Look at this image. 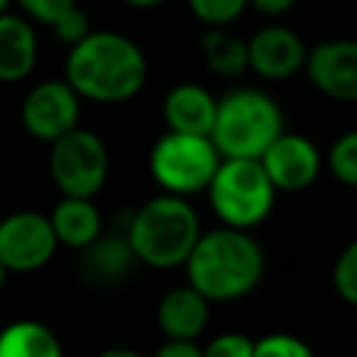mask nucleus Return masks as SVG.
<instances>
[{"label": "nucleus", "mask_w": 357, "mask_h": 357, "mask_svg": "<svg viewBox=\"0 0 357 357\" xmlns=\"http://www.w3.org/2000/svg\"><path fill=\"white\" fill-rule=\"evenodd\" d=\"M148 61L142 47L117 31H89L64 61V81L81 100L126 103L145 86Z\"/></svg>", "instance_id": "obj_1"}, {"label": "nucleus", "mask_w": 357, "mask_h": 357, "mask_svg": "<svg viewBox=\"0 0 357 357\" xmlns=\"http://www.w3.org/2000/svg\"><path fill=\"white\" fill-rule=\"evenodd\" d=\"M187 284L212 301H237L254 293L265 276V251L251 231L218 226L201 231L184 259Z\"/></svg>", "instance_id": "obj_2"}, {"label": "nucleus", "mask_w": 357, "mask_h": 357, "mask_svg": "<svg viewBox=\"0 0 357 357\" xmlns=\"http://www.w3.org/2000/svg\"><path fill=\"white\" fill-rule=\"evenodd\" d=\"M123 231L137 262L167 271L184 265L201 237V220L187 198L159 192L131 212Z\"/></svg>", "instance_id": "obj_3"}, {"label": "nucleus", "mask_w": 357, "mask_h": 357, "mask_svg": "<svg viewBox=\"0 0 357 357\" xmlns=\"http://www.w3.org/2000/svg\"><path fill=\"white\" fill-rule=\"evenodd\" d=\"M282 131V109L268 92L234 86L218 98L209 139L220 159H259Z\"/></svg>", "instance_id": "obj_4"}, {"label": "nucleus", "mask_w": 357, "mask_h": 357, "mask_svg": "<svg viewBox=\"0 0 357 357\" xmlns=\"http://www.w3.org/2000/svg\"><path fill=\"white\" fill-rule=\"evenodd\" d=\"M206 195L218 220L243 231L259 226L276 204V190L268 181L259 159H220Z\"/></svg>", "instance_id": "obj_5"}, {"label": "nucleus", "mask_w": 357, "mask_h": 357, "mask_svg": "<svg viewBox=\"0 0 357 357\" xmlns=\"http://www.w3.org/2000/svg\"><path fill=\"white\" fill-rule=\"evenodd\" d=\"M220 165V153L215 151L209 137L195 134H162L151 153H148V170L153 181L167 195L190 198L195 192H206L215 170Z\"/></svg>", "instance_id": "obj_6"}, {"label": "nucleus", "mask_w": 357, "mask_h": 357, "mask_svg": "<svg viewBox=\"0 0 357 357\" xmlns=\"http://www.w3.org/2000/svg\"><path fill=\"white\" fill-rule=\"evenodd\" d=\"M47 173L64 198H95L109 178L106 142L92 128L75 126L50 142Z\"/></svg>", "instance_id": "obj_7"}, {"label": "nucleus", "mask_w": 357, "mask_h": 357, "mask_svg": "<svg viewBox=\"0 0 357 357\" xmlns=\"http://www.w3.org/2000/svg\"><path fill=\"white\" fill-rule=\"evenodd\" d=\"M56 234L47 215L20 209L0 220V262L8 273H33L56 257Z\"/></svg>", "instance_id": "obj_8"}, {"label": "nucleus", "mask_w": 357, "mask_h": 357, "mask_svg": "<svg viewBox=\"0 0 357 357\" xmlns=\"http://www.w3.org/2000/svg\"><path fill=\"white\" fill-rule=\"evenodd\" d=\"M81 117V98L64 78H47L33 84L20 106L22 128L39 142H56L67 131L78 126Z\"/></svg>", "instance_id": "obj_9"}, {"label": "nucleus", "mask_w": 357, "mask_h": 357, "mask_svg": "<svg viewBox=\"0 0 357 357\" xmlns=\"http://www.w3.org/2000/svg\"><path fill=\"white\" fill-rule=\"evenodd\" d=\"M259 165L276 192H301L318 181L324 156L304 134L282 131L259 156Z\"/></svg>", "instance_id": "obj_10"}, {"label": "nucleus", "mask_w": 357, "mask_h": 357, "mask_svg": "<svg viewBox=\"0 0 357 357\" xmlns=\"http://www.w3.org/2000/svg\"><path fill=\"white\" fill-rule=\"evenodd\" d=\"M310 84L340 103H357V39H326L307 50Z\"/></svg>", "instance_id": "obj_11"}, {"label": "nucleus", "mask_w": 357, "mask_h": 357, "mask_svg": "<svg viewBox=\"0 0 357 357\" xmlns=\"http://www.w3.org/2000/svg\"><path fill=\"white\" fill-rule=\"evenodd\" d=\"M245 47H248V70H254L259 78L284 81L298 70H304L307 45L287 25H265L254 31Z\"/></svg>", "instance_id": "obj_12"}, {"label": "nucleus", "mask_w": 357, "mask_h": 357, "mask_svg": "<svg viewBox=\"0 0 357 357\" xmlns=\"http://www.w3.org/2000/svg\"><path fill=\"white\" fill-rule=\"evenodd\" d=\"M215 109H218V98L206 86L192 84V81L170 86V92L162 100L167 131H176V134L209 137L212 123H215Z\"/></svg>", "instance_id": "obj_13"}, {"label": "nucleus", "mask_w": 357, "mask_h": 357, "mask_svg": "<svg viewBox=\"0 0 357 357\" xmlns=\"http://www.w3.org/2000/svg\"><path fill=\"white\" fill-rule=\"evenodd\" d=\"M156 324L167 340H198L209 324V301L190 284L173 287L159 298Z\"/></svg>", "instance_id": "obj_14"}, {"label": "nucleus", "mask_w": 357, "mask_h": 357, "mask_svg": "<svg viewBox=\"0 0 357 357\" xmlns=\"http://www.w3.org/2000/svg\"><path fill=\"white\" fill-rule=\"evenodd\" d=\"M39 59V39L22 14H0V84L28 78Z\"/></svg>", "instance_id": "obj_15"}, {"label": "nucleus", "mask_w": 357, "mask_h": 357, "mask_svg": "<svg viewBox=\"0 0 357 357\" xmlns=\"http://www.w3.org/2000/svg\"><path fill=\"white\" fill-rule=\"evenodd\" d=\"M137 265V257L126 240V231H100L86 248H81V271L98 284L123 282Z\"/></svg>", "instance_id": "obj_16"}, {"label": "nucleus", "mask_w": 357, "mask_h": 357, "mask_svg": "<svg viewBox=\"0 0 357 357\" xmlns=\"http://www.w3.org/2000/svg\"><path fill=\"white\" fill-rule=\"evenodd\" d=\"M50 229L56 234V243L73 251L86 248L100 231H103V215L92 198H64L56 201V206L47 215Z\"/></svg>", "instance_id": "obj_17"}, {"label": "nucleus", "mask_w": 357, "mask_h": 357, "mask_svg": "<svg viewBox=\"0 0 357 357\" xmlns=\"http://www.w3.org/2000/svg\"><path fill=\"white\" fill-rule=\"evenodd\" d=\"M0 357H64V349L47 324L20 318L0 329Z\"/></svg>", "instance_id": "obj_18"}, {"label": "nucleus", "mask_w": 357, "mask_h": 357, "mask_svg": "<svg viewBox=\"0 0 357 357\" xmlns=\"http://www.w3.org/2000/svg\"><path fill=\"white\" fill-rule=\"evenodd\" d=\"M201 56L206 70L220 78H237L248 70L245 39L229 33L226 28H206V33L201 36Z\"/></svg>", "instance_id": "obj_19"}, {"label": "nucleus", "mask_w": 357, "mask_h": 357, "mask_svg": "<svg viewBox=\"0 0 357 357\" xmlns=\"http://www.w3.org/2000/svg\"><path fill=\"white\" fill-rule=\"evenodd\" d=\"M329 173L346 184V187H357V128L354 131H346L340 134L332 145H329V153L324 156Z\"/></svg>", "instance_id": "obj_20"}, {"label": "nucleus", "mask_w": 357, "mask_h": 357, "mask_svg": "<svg viewBox=\"0 0 357 357\" xmlns=\"http://www.w3.org/2000/svg\"><path fill=\"white\" fill-rule=\"evenodd\" d=\"M187 6L206 28H226L245 11L248 0H187Z\"/></svg>", "instance_id": "obj_21"}, {"label": "nucleus", "mask_w": 357, "mask_h": 357, "mask_svg": "<svg viewBox=\"0 0 357 357\" xmlns=\"http://www.w3.org/2000/svg\"><path fill=\"white\" fill-rule=\"evenodd\" d=\"M332 287L346 304L357 307V240H351L337 254L332 265Z\"/></svg>", "instance_id": "obj_22"}, {"label": "nucleus", "mask_w": 357, "mask_h": 357, "mask_svg": "<svg viewBox=\"0 0 357 357\" xmlns=\"http://www.w3.org/2000/svg\"><path fill=\"white\" fill-rule=\"evenodd\" d=\"M254 357H315L312 346L290 332H271L254 340Z\"/></svg>", "instance_id": "obj_23"}, {"label": "nucleus", "mask_w": 357, "mask_h": 357, "mask_svg": "<svg viewBox=\"0 0 357 357\" xmlns=\"http://www.w3.org/2000/svg\"><path fill=\"white\" fill-rule=\"evenodd\" d=\"M201 357H254V340L243 332H223L201 346Z\"/></svg>", "instance_id": "obj_24"}, {"label": "nucleus", "mask_w": 357, "mask_h": 357, "mask_svg": "<svg viewBox=\"0 0 357 357\" xmlns=\"http://www.w3.org/2000/svg\"><path fill=\"white\" fill-rule=\"evenodd\" d=\"M20 8H22V17L31 20V22H39V25H53L59 22L73 6H78L75 0H14Z\"/></svg>", "instance_id": "obj_25"}, {"label": "nucleus", "mask_w": 357, "mask_h": 357, "mask_svg": "<svg viewBox=\"0 0 357 357\" xmlns=\"http://www.w3.org/2000/svg\"><path fill=\"white\" fill-rule=\"evenodd\" d=\"M50 31L56 33L59 42H64L67 47H73L75 42H81L92 31V22H89V17H86V11L81 6H73L59 22L50 25Z\"/></svg>", "instance_id": "obj_26"}, {"label": "nucleus", "mask_w": 357, "mask_h": 357, "mask_svg": "<svg viewBox=\"0 0 357 357\" xmlns=\"http://www.w3.org/2000/svg\"><path fill=\"white\" fill-rule=\"evenodd\" d=\"M153 357H201L198 340H167L153 351Z\"/></svg>", "instance_id": "obj_27"}, {"label": "nucleus", "mask_w": 357, "mask_h": 357, "mask_svg": "<svg viewBox=\"0 0 357 357\" xmlns=\"http://www.w3.org/2000/svg\"><path fill=\"white\" fill-rule=\"evenodd\" d=\"M248 6H254L265 17H282L296 6V0H248Z\"/></svg>", "instance_id": "obj_28"}, {"label": "nucleus", "mask_w": 357, "mask_h": 357, "mask_svg": "<svg viewBox=\"0 0 357 357\" xmlns=\"http://www.w3.org/2000/svg\"><path fill=\"white\" fill-rule=\"evenodd\" d=\"M98 357H145V354L137 349H128V346H112V349H103Z\"/></svg>", "instance_id": "obj_29"}, {"label": "nucleus", "mask_w": 357, "mask_h": 357, "mask_svg": "<svg viewBox=\"0 0 357 357\" xmlns=\"http://www.w3.org/2000/svg\"><path fill=\"white\" fill-rule=\"evenodd\" d=\"M126 6L131 8H156V6H165V3H173V0H123Z\"/></svg>", "instance_id": "obj_30"}, {"label": "nucleus", "mask_w": 357, "mask_h": 357, "mask_svg": "<svg viewBox=\"0 0 357 357\" xmlns=\"http://www.w3.org/2000/svg\"><path fill=\"white\" fill-rule=\"evenodd\" d=\"M11 3H14V0H0V14H8V8H11Z\"/></svg>", "instance_id": "obj_31"}, {"label": "nucleus", "mask_w": 357, "mask_h": 357, "mask_svg": "<svg viewBox=\"0 0 357 357\" xmlns=\"http://www.w3.org/2000/svg\"><path fill=\"white\" fill-rule=\"evenodd\" d=\"M6 276H8V271H6V268H3V262H0V287L6 284Z\"/></svg>", "instance_id": "obj_32"}]
</instances>
